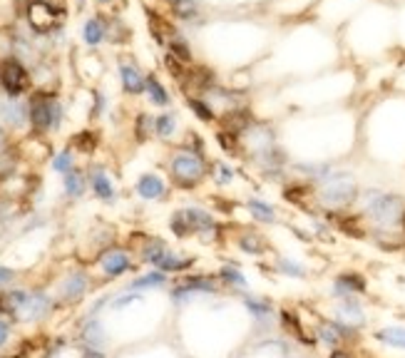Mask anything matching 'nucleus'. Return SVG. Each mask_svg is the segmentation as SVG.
Returning <instances> with one entry per match:
<instances>
[{"mask_svg": "<svg viewBox=\"0 0 405 358\" xmlns=\"http://www.w3.org/2000/svg\"><path fill=\"white\" fill-rule=\"evenodd\" d=\"M358 201H361L363 217L380 232H390V229L400 227V219H403L405 212L403 197L383 190H368L366 194L358 197Z\"/></svg>", "mask_w": 405, "mask_h": 358, "instance_id": "f257e3e1", "label": "nucleus"}, {"mask_svg": "<svg viewBox=\"0 0 405 358\" xmlns=\"http://www.w3.org/2000/svg\"><path fill=\"white\" fill-rule=\"evenodd\" d=\"M316 197L326 209L341 212V209H345V206L356 204L358 197H361V187H358L353 174L334 169L329 177L316 185Z\"/></svg>", "mask_w": 405, "mask_h": 358, "instance_id": "f03ea898", "label": "nucleus"}, {"mask_svg": "<svg viewBox=\"0 0 405 358\" xmlns=\"http://www.w3.org/2000/svg\"><path fill=\"white\" fill-rule=\"evenodd\" d=\"M170 172L174 177L177 185L181 187H194L199 185L209 172V164L204 159V154L199 150H192V147H181L172 154L170 162Z\"/></svg>", "mask_w": 405, "mask_h": 358, "instance_id": "7ed1b4c3", "label": "nucleus"}, {"mask_svg": "<svg viewBox=\"0 0 405 358\" xmlns=\"http://www.w3.org/2000/svg\"><path fill=\"white\" fill-rule=\"evenodd\" d=\"M60 117H62V112H60L57 100L48 98V95H40V93L30 98L28 119L35 130H40V132L55 130V127L60 125Z\"/></svg>", "mask_w": 405, "mask_h": 358, "instance_id": "20e7f679", "label": "nucleus"}, {"mask_svg": "<svg viewBox=\"0 0 405 358\" xmlns=\"http://www.w3.org/2000/svg\"><path fill=\"white\" fill-rule=\"evenodd\" d=\"M0 85L11 98H18L30 87V75L18 58H6L0 62Z\"/></svg>", "mask_w": 405, "mask_h": 358, "instance_id": "39448f33", "label": "nucleus"}, {"mask_svg": "<svg viewBox=\"0 0 405 358\" xmlns=\"http://www.w3.org/2000/svg\"><path fill=\"white\" fill-rule=\"evenodd\" d=\"M356 329H348L345 324H341V321L336 319H326L318 324L316 329V343H323L326 348H343V343L353 341V336H356Z\"/></svg>", "mask_w": 405, "mask_h": 358, "instance_id": "423d86ee", "label": "nucleus"}, {"mask_svg": "<svg viewBox=\"0 0 405 358\" xmlns=\"http://www.w3.org/2000/svg\"><path fill=\"white\" fill-rule=\"evenodd\" d=\"M57 20H60V11L50 0H28V22L35 33H50Z\"/></svg>", "mask_w": 405, "mask_h": 358, "instance_id": "0eeeda50", "label": "nucleus"}, {"mask_svg": "<svg viewBox=\"0 0 405 358\" xmlns=\"http://www.w3.org/2000/svg\"><path fill=\"white\" fill-rule=\"evenodd\" d=\"M336 321L345 324L348 329H356L361 331L363 326L368 324V316H366V309H363L361 298L358 296H348V298H336Z\"/></svg>", "mask_w": 405, "mask_h": 358, "instance_id": "6e6552de", "label": "nucleus"}, {"mask_svg": "<svg viewBox=\"0 0 405 358\" xmlns=\"http://www.w3.org/2000/svg\"><path fill=\"white\" fill-rule=\"evenodd\" d=\"M368 291V281L363 274L358 272H343L334 279L331 284V293L334 298H348V296H363Z\"/></svg>", "mask_w": 405, "mask_h": 358, "instance_id": "1a4fd4ad", "label": "nucleus"}, {"mask_svg": "<svg viewBox=\"0 0 405 358\" xmlns=\"http://www.w3.org/2000/svg\"><path fill=\"white\" fill-rule=\"evenodd\" d=\"M120 80H122V90H125L127 95H142L144 93V82H147V77L139 72L137 65H132V62H127V60H122L120 62Z\"/></svg>", "mask_w": 405, "mask_h": 358, "instance_id": "9d476101", "label": "nucleus"}, {"mask_svg": "<svg viewBox=\"0 0 405 358\" xmlns=\"http://www.w3.org/2000/svg\"><path fill=\"white\" fill-rule=\"evenodd\" d=\"M48 309H50V301L45 293H28L25 304L20 306L18 314H20L25 321H35V319H43V316L48 314Z\"/></svg>", "mask_w": 405, "mask_h": 358, "instance_id": "9b49d317", "label": "nucleus"}, {"mask_svg": "<svg viewBox=\"0 0 405 358\" xmlns=\"http://www.w3.org/2000/svg\"><path fill=\"white\" fill-rule=\"evenodd\" d=\"M170 11L177 20L197 22L202 18V3L199 0H170Z\"/></svg>", "mask_w": 405, "mask_h": 358, "instance_id": "f8f14e48", "label": "nucleus"}, {"mask_svg": "<svg viewBox=\"0 0 405 358\" xmlns=\"http://www.w3.org/2000/svg\"><path fill=\"white\" fill-rule=\"evenodd\" d=\"M373 338L395 351H405V326H383L373 333Z\"/></svg>", "mask_w": 405, "mask_h": 358, "instance_id": "ddd939ff", "label": "nucleus"}, {"mask_svg": "<svg viewBox=\"0 0 405 358\" xmlns=\"http://www.w3.org/2000/svg\"><path fill=\"white\" fill-rule=\"evenodd\" d=\"M0 122L6 127H20L25 122V105L18 102L15 98L0 102Z\"/></svg>", "mask_w": 405, "mask_h": 358, "instance_id": "4468645a", "label": "nucleus"}, {"mask_svg": "<svg viewBox=\"0 0 405 358\" xmlns=\"http://www.w3.org/2000/svg\"><path fill=\"white\" fill-rule=\"evenodd\" d=\"M102 269L107 277H120V274H125L127 269H130V256L120 249L107 251V254L102 256Z\"/></svg>", "mask_w": 405, "mask_h": 358, "instance_id": "2eb2a0df", "label": "nucleus"}, {"mask_svg": "<svg viewBox=\"0 0 405 358\" xmlns=\"http://www.w3.org/2000/svg\"><path fill=\"white\" fill-rule=\"evenodd\" d=\"M137 192L142 199H159V197H165L167 187L157 174H144V177L137 182Z\"/></svg>", "mask_w": 405, "mask_h": 358, "instance_id": "dca6fc26", "label": "nucleus"}, {"mask_svg": "<svg viewBox=\"0 0 405 358\" xmlns=\"http://www.w3.org/2000/svg\"><path fill=\"white\" fill-rule=\"evenodd\" d=\"M186 105H189V110L194 112V117L202 119V122H207V125H209V122H217V119H219L217 110H214L212 105L202 98V95H186Z\"/></svg>", "mask_w": 405, "mask_h": 358, "instance_id": "f3484780", "label": "nucleus"}, {"mask_svg": "<svg viewBox=\"0 0 405 358\" xmlns=\"http://www.w3.org/2000/svg\"><path fill=\"white\" fill-rule=\"evenodd\" d=\"M244 306H247L249 311H252V316L259 321V324H271V319H274V306H271V301H266V298H244Z\"/></svg>", "mask_w": 405, "mask_h": 358, "instance_id": "a211bd4d", "label": "nucleus"}, {"mask_svg": "<svg viewBox=\"0 0 405 358\" xmlns=\"http://www.w3.org/2000/svg\"><path fill=\"white\" fill-rule=\"evenodd\" d=\"M249 212H252V217L256 219V222H263V224H271L276 222V209L268 201L259 199V197H252V199L247 201Z\"/></svg>", "mask_w": 405, "mask_h": 358, "instance_id": "6ab92c4d", "label": "nucleus"}, {"mask_svg": "<svg viewBox=\"0 0 405 358\" xmlns=\"http://www.w3.org/2000/svg\"><path fill=\"white\" fill-rule=\"evenodd\" d=\"M144 90H147L149 100H152L154 105H159V107H167V105L172 102V100H170V93H167V87L162 85V82H159L154 75H147V82H144Z\"/></svg>", "mask_w": 405, "mask_h": 358, "instance_id": "aec40b11", "label": "nucleus"}, {"mask_svg": "<svg viewBox=\"0 0 405 358\" xmlns=\"http://www.w3.org/2000/svg\"><path fill=\"white\" fill-rule=\"evenodd\" d=\"M104 33H107L104 22L99 20V18H90V20L85 22V27H83V40L90 45V48H95V45H99L104 40Z\"/></svg>", "mask_w": 405, "mask_h": 358, "instance_id": "412c9836", "label": "nucleus"}, {"mask_svg": "<svg viewBox=\"0 0 405 358\" xmlns=\"http://www.w3.org/2000/svg\"><path fill=\"white\" fill-rule=\"evenodd\" d=\"M85 291H88V279L83 274H75L62 284V298H67V301H77Z\"/></svg>", "mask_w": 405, "mask_h": 358, "instance_id": "4be33fe9", "label": "nucleus"}, {"mask_svg": "<svg viewBox=\"0 0 405 358\" xmlns=\"http://www.w3.org/2000/svg\"><path fill=\"white\" fill-rule=\"evenodd\" d=\"M194 264V256H177L172 254V251H167L165 259L159 261V269L162 272H184V269H189V266Z\"/></svg>", "mask_w": 405, "mask_h": 358, "instance_id": "5701e85b", "label": "nucleus"}, {"mask_svg": "<svg viewBox=\"0 0 405 358\" xmlns=\"http://www.w3.org/2000/svg\"><path fill=\"white\" fill-rule=\"evenodd\" d=\"M276 269H279V272L284 274V277H289V279H306V266H303L301 261L289 259V256L276 259Z\"/></svg>", "mask_w": 405, "mask_h": 358, "instance_id": "b1692460", "label": "nucleus"}, {"mask_svg": "<svg viewBox=\"0 0 405 358\" xmlns=\"http://www.w3.org/2000/svg\"><path fill=\"white\" fill-rule=\"evenodd\" d=\"M92 190H95V194L99 197V199H104V201H112L115 199V190H112V182H110V177L104 172H95L92 174Z\"/></svg>", "mask_w": 405, "mask_h": 358, "instance_id": "393cba45", "label": "nucleus"}, {"mask_svg": "<svg viewBox=\"0 0 405 358\" xmlns=\"http://www.w3.org/2000/svg\"><path fill=\"white\" fill-rule=\"evenodd\" d=\"M83 338L85 343H88L90 348H102L104 346V329L99 321H88V326H85V331H83Z\"/></svg>", "mask_w": 405, "mask_h": 358, "instance_id": "a878e982", "label": "nucleus"}, {"mask_svg": "<svg viewBox=\"0 0 405 358\" xmlns=\"http://www.w3.org/2000/svg\"><path fill=\"white\" fill-rule=\"evenodd\" d=\"M154 132H157L162 140H170V137L177 132V114H172V112L159 114V117L154 119Z\"/></svg>", "mask_w": 405, "mask_h": 358, "instance_id": "bb28decb", "label": "nucleus"}, {"mask_svg": "<svg viewBox=\"0 0 405 358\" xmlns=\"http://www.w3.org/2000/svg\"><path fill=\"white\" fill-rule=\"evenodd\" d=\"M181 286L192 289V291H197V293H214L217 291V281H214V277H186L184 281H181Z\"/></svg>", "mask_w": 405, "mask_h": 358, "instance_id": "cd10ccee", "label": "nucleus"}, {"mask_svg": "<svg viewBox=\"0 0 405 358\" xmlns=\"http://www.w3.org/2000/svg\"><path fill=\"white\" fill-rule=\"evenodd\" d=\"M219 279L226 284V286H234V289H247L249 286L247 277H244V274H241L236 266H221Z\"/></svg>", "mask_w": 405, "mask_h": 358, "instance_id": "c85d7f7f", "label": "nucleus"}, {"mask_svg": "<svg viewBox=\"0 0 405 358\" xmlns=\"http://www.w3.org/2000/svg\"><path fill=\"white\" fill-rule=\"evenodd\" d=\"M239 246L247 251V254H254V256L266 251V241H263V237H259V234H244V237L239 239Z\"/></svg>", "mask_w": 405, "mask_h": 358, "instance_id": "c756f323", "label": "nucleus"}, {"mask_svg": "<svg viewBox=\"0 0 405 358\" xmlns=\"http://www.w3.org/2000/svg\"><path fill=\"white\" fill-rule=\"evenodd\" d=\"M167 284V274L165 272H152V274H144V277L135 279L130 284V289H152V286H165Z\"/></svg>", "mask_w": 405, "mask_h": 358, "instance_id": "7c9ffc66", "label": "nucleus"}, {"mask_svg": "<svg viewBox=\"0 0 405 358\" xmlns=\"http://www.w3.org/2000/svg\"><path fill=\"white\" fill-rule=\"evenodd\" d=\"M167 246L159 241V239H152V241H147V246H144V261H149V264H159V261L165 259V254H167Z\"/></svg>", "mask_w": 405, "mask_h": 358, "instance_id": "2f4dec72", "label": "nucleus"}, {"mask_svg": "<svg viewBox=\"0 0 405 358\" xmlns=\"http://www.w3.org/2000/svg\"><path fill=\"white\" fill-rule=\"evenodd\" d=\"M83 190H85V179H83V174L80 172H67L65 174V192L70 197H80L83 194Z\"/></svg>", "mask_w": 405, "mask_h": 358, "instance_id": "473e14b6", "label": "nucleus"}, {"mask_svg": "<svg viewBox=\"0 0 405 358\" xmlns=\"http://www.w3.org/2000/svg\"><path fill=\"white\" fill-rule=\"evenodd\" d=\"M154 130V117H147V114H139L137 117V140L144 142L149 137V132Z\"/></svg>", "mask_w": 405, "mask_h": 358, "instance_id": "72a5a7b5", "label": "nucleus"}, {"mask_svg": "<svg viewBox=\"0 0 405 358\" xmlns=\"http://www.w3.org/2000/svg\"><path fill=\"white\" fill-rule=\"evenodd\" d=\"M395 43L405 45V3L398 13H395Z\"/></svg>", "mask_w": 405, "mask_h": 358, "instance_id": "f704fd0d", "label": "nucleus"}, {"mask_svg": "<svg viewBox=\"0 0 405 358\" xmlns=\"http://www.w3.org/2000/svg\"><path fill=\"white\" fill-rule=\"evenodd\" d=\"M53 169H57V172L67 174L72 169V154L70 152H60L55 157V162H53Z\"/></svg>", "mask_w": 405, "mask_h": 358, "instance_id": "c9c22d12", "label": "nucleus"}, {"mask_svg": "<svg viewBox=\"0 0 405 358\" xmlns=\"http://www.w3.org/2000/svg\"><path fill=\"white\" fill-rule=\"evenodd\" d=\"M217 172H219V182H221V185H229L231 179H234V169H231L229 164H224V162L217 164Z\"/></svg>", "mask_w": 405, "mask_h": 358, "instance_id": "e433bc0d", "label": "nucleus"}, {"mask_svg": "<svg viewBox=\"0 0 405 358\" xmlns=\"http://www.w3.org/2000/svg\"><path fill=\"white\" fill-rule=\"evenodd\" d=\"M13 269H8V266H0V286H8V284L13 281Z\"/></svg>", "mask_w": 405, "mask_h": 358, "instance_id": "4c0bfd02", "label": "nucleus"}, {"mask_svg": "<svg viewBox=\"0 0 405 358\" xmlns=\"http://www.w3.org/2000/svg\"><path fill=\"white\" fill-rule=\"evenodd\" d=\"M329 358H356V356H353V353H350L348 348H334Z\"/></svg>", "mask_w": 405, "mask_h": 358, "instance_id": "58836bf2", "label": "nucleus"}, {"mask_svg": "<svg viewBox=\"0 0 405 358\" xmlns=\"http://www.w3.org/2000/svg\"><path fill=\"white\" fill-rule=\"evenodd\" d=\"M6 341H8V324L6 321H0V348L6 346Z\"/></svg>", "mask_w": 405, "mask_h": 358, "instance_id": "ea45409f", "label": "nucleus"}, {"mask_svg": "<svg viewBox=\"0 0 405 358\" xmlns=\"http://www.w3.org/2000/svg\"><path fill=\"white\" fill-rule=\"evenodd\" d=\"M97 3H99V6H110L112 0H97Z\"/></svg>", "mask_w": 405, "mask_h": 358, "instance_id": "a19ab883", "label": "nucleus"}, {"mask_svg": "<svg viewBox=\"0 0 405 358\" xmlns=\"http://www.w3.org/2000/svg\"><path fill=\"white\" fill-rule=\"evenodd\" d=\"M400 229L405 232V212H403V219H400Z\"/></svg>", "mask_w": 405, "mask_h": 358, "instance_id": "79ce46f5", "label": "nucleus"}, {"mask_svg": "<svg viewBox=\"0 0 405 358\" xmlns=\"http://www.w3.org/2000/svg\"><path fill=\"white\" fill-rule=\"evenodd\" d=\"M400 80H403V82H400V87H403V90H405V72H403V75H400Z\"/></svg>", "mask_w": 405, "mask_h": 358, "instance_id": "37998d69", "label": "nucleus"}, {"mask_svg": "<svg viewBox=\"0 0 405 358\" xmlns=\"http://www.w3.org/2000/svg\"><path fill=\"white\" fill-rule=\"evenodd\" d=\"M398 3H405V0H398Z\"/></svg>", "mask_w": 405, "mask_h": 358, "instance_id": "c03bdc74", "label": "nucleus"}, {"mask_svg": "<svg viewBox=\"0 0 405 358\" xmlns=\"http://www.w3.org/2000/svg\"><path fill=\"white\" fill-rule=\"evenodd\" d=\"M13 358H18V356H13Z\"/></svg>", "mask_w": 405, "mask_h": 358, "instance_id": "a18cd8bd", "label": "nucleus"}]
</instances>
